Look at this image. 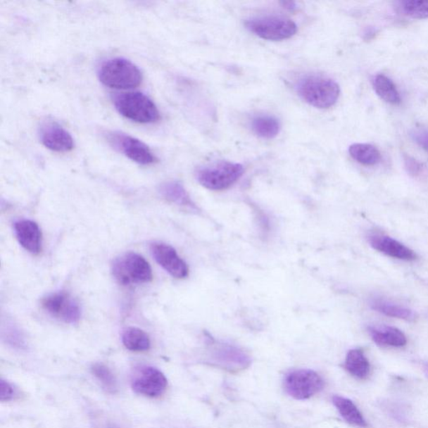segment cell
Wrapping results in <instances>:
<instances>
[{
    "label": "cell",
    "instance_id": "6da1fadb",
    "mask_svg": "<svg viewBox=\"0 0 428 428\" xmlns=\"http://www.w3.org/2000/svg\"><path fill=\"white\" fill-rule=\"evenodd\" d=\"M297 92L303 100L312 106L327 109L336 103L340 96L339 84L322 75H308L298 80Z\"/></svg>",
    "mask_w": 428,
    "mask_h": 428
},
{
    "label": "cell",
    "instance_id": "7a4b0ae2",
    "mask_svg": "<svg viewBox=\"0 0 428 428\" xmlns=\"http://www.w3.org/2000/svg\"><path fill=\"white\" fill-rule=\"evenodd\" d=\"M118 113L129 120L141 124L153 123L160 119L157 106L141 92H127L115 96Z\"/></svg>",
    "mask_w": 428,
    "mask_h": 428
},
{
    "label": "cell",
    "instance_id": "3957f363",
    "mask_svg": "<svg viewBox=\"0 0 428 428\" xmlns=\"http://www.w3.org/2000/svg\"><path fill=\"white\" fill-rule=\"evenodd\" d=\"M100 80L105 86L118 90L139 87L142 82L141 70L132 61L123 58L106 61L99 73Z\"/></svg>",
    "mask_w": 428,
    "mask_h": 428
},
{
    "label": "cell",
    "instance_id": "277c9868",
    "mask_svg": "<svg viewBox=\"0 0 428 428\" xmlns=\"http://www.w3.org/2000/svg\"><path fill=\"white\" fill-rule=\"evenodd\" d=\"M244 172L239 163L220 162L199 169L197 180L205 189L222 191L234 185Z\"/></svg>",
    "mask_w": 428,
    "mask_h": 428
},
{
    "label": "cell",
    "instance_id": "5b68a950",
    "mask_svg": "<svg viewBox=\"0 0 428 428\" xmlns=\"http://www.w3.org/2000/svg\"><path fill=\"white\" fill-rule=\"evenodd\" d=\"M113 273L120 284L149 283L153 280L149 263L136 253H127L117 258L113 265Z\"/></svg>",
    "mask_w": 428,
    "mask_h": 428
},
{
    "label": "cell",
    "instance_id": "8992f818",
    "mask_svg": "<svg viewBox=\"0 0 428 428\" xmlns=\"http://www.w3.org/2000/svg\"><path fill=\"white\" fill-rule=\"evenodd\" d=\"M245 26L257 37L274 42L291 38L297 32L294 21L279 16L253 18L245 22Z\"/></svg>",
    "mask_w": 428,
    "mask_h": 428
},
{
    "label": "cell",
    "instance_id": "52a82bcc",
    "mask_svg": "<svg viewBox=\"0 0 428 428\" xmlns=\"http://www.w3.org/2000/svg\"><path fill=\"white\" fill-rule=\"evenodd\" d=\"M287 394L297 400L309 399L323 389L324 382L311 370L301 369L287 374L284 381Z\"/></svg>",
    "mask_w": 428,
    "mask_h": 428
},
{
    "label": "cell",
    "instance_id": "ba28073f",
    "mask_svg": "<svg viewBox=\"0 0 428 428\" xmlns=\"http://www.w3.org/2000/svg\"><path fill=\"white\" fill-rule=\"evenodd\" d=\"M108 141L114 149L123 153L129 159L141 165H151L157 162L153 151L144 142L122 132H113L108 135Z\"/></svg>",
    "mask_w": 428,
    "mask_h": 428
},
{
    "label": "cell",
    "instance_id": "9c48e42d",
    "mask_svg": "<svg viewBox=\"0 0 428 428\" xmlns=\"http://www.w3.org/2000/svg\"><path fill=\"white\" fill-rule=\"evenodd\" d=\"M42 306L48 314L65 323L75 324L80 319L78 303L65 292L49 294L43 298Z\"/></svg>",
    "mask_w": 428,
    "mask_h": 428
},
{
    "label": "cell",
    "instance_id": "30bf717a",
    "mask_svg": "<svg viewBox=\"0 0 428 428\" xmlns=\"http://www.w3.org/2000/svg\"><path fill=\"white\" fill-rule=\"evenodd\" d=\"M151 249L156 261L172 277L185 279L189 275V267L170 245L153 244Z\"/></svg>",
    "mask_w": 428,
    "mask_h": 428
},
{
    "label": "cell",
    "instance_id": "8fae6325",
    "mask_svg": "<svg viewBox=\"0 0 428 428\" xmlns=\"http://www.w3.org/2000/svg\"><path fill=\"white\" fill-rule=\"evenodd\" d=\"M168 386V380L163 372L154 367H147L141 370L132 382V389L138 394L156 398L163 394Z\"/></svg>",
    "mask_w": 428,
    "mask_h": 428
},
{
    "label": "cell",
    "instance_id": "7c38bea8",
    "mask_svg": "<svg viewBox=\"0 0 428 428\" xmlns=\"http://www.w3.org/2000/svg\"><path fill=\"white\" fill-rule=\"evenodd\" d=\"M39 137L46 149L56 153H69L75 146L73 136L56 122L44 124L40 129Z\"/></svg>",
    "mask_w": 428,
    "mask_h": 428
},
{
    "label": "cell",
    "instance_id": "4fadbf2b",
    "mask_svg": "<svg viewBox=\"0 0 428 428\" xmlns=\"http://www.w3.org/2000/svg\"><path fill=\"white\" fill-rule=\"evenodd\" d=\"M369 243L377 251L391 258L405 261H413L417 258L416 253L411 248L388 236H370Z\"/></svg>",
    "mask_w": 428,
    "mask_h": 428
},
{
    "label": "cell",
    "instance_id": "5bb4252c",
    "mask_svg": "<svg viewBox=\"0 0 428 428\" xmlns=\"http://www.w3.org/2000/svg\"><path fill=\"white\" fill-rule=\"evenodd\" d=\"M15 233L18 241L25 251L37 254L42 251V234L37 222L20 220L15 224Z\"/></svg>",
    "mask_w": 428,
    "mask_h": 428
},
{
    "label": "cell",
    "instance_id": "9a60e30c",
    "mask_svg": "<svg viewBox=\"0 0 428 428\" xmlns=\"http://www.w3.org/2000/svg\"><path fill=\"white\" fill-rule=\"evenodd\" d=\"M370 336L378 346L403 347L407 344V337L400 329L391 327H369Z\"/></svg>",
    "mask_w": 428,
    "mask_h": 428
},
{
    "label": "cell",
    "instance_id": "2e32d148",
    "mask_svg": "<svg viewBox=\"0 0 428 428\" xmlns=\"http://www.w3.org/2000/svg\"><path fill=\"white\" fill-rule=\"evenodd\" d=\"M160 194L169 202L180 205V206L197 209L184 187L180 182L172 181L165 182L160 187Z\"/></svg>",
    "mask_w": 428,
    "mask_h": 428
},
{
    "label": "cell",
    "instance_id": "e0dca14e",
    "mask_svg": "<svg viewBox=\"0 0 428 428\" xmlns=\"http://www.w3.org/2000/svg\"><path fill=\"white\" fill-rule=\"evenodd\" d=\"M346 371L356 378L367 379L371 373V365L364 352L353 349L348 352L345 361Z\"/></svg>",
    "mask_w": 428,
    "mask_h": 428
},
{
    "label": "cell",
    "instance_id": "ac0fdd59",
    "mask_svg": "<svg viewBox=\"0 0 428 428\" xmlns=\"http://www.w3.org/2000/svg\"><path fill=\"white\" fill-rule=\"evenodd\" d=\"M333 403L336 405L341 417L349 424L360 427H367V421H365L363 413L360 412L353 401L340 396H333Z\"/></svg>",
    "mask_w": 428,
    "mask_h": 428
},
{
    "label": "cell",
    "instance_id": "d6986e66",
    "mask_svg": "<svg viewBox=\"0 0 428 428\" xmlns=\"http://www.w3.org/2000/svg\"><path fill=\"white\" fill-rule=\"evenodd\" d=\"M372 309L390 317L413 321L417 318V315L412 310L404 306L394 304L382 298H373L370 302Z\"/></svg>",
    "mask_w": 428,
    "mask_h": 428
},
{
    "label": "cell",
    "instance_id": "ffe728a7",
    "mask_svg": "<svg viewBox=\"0 0 428 428\" xmlns=\"http://www.w3.org/2000/svg\"><path fill=\"white\" fill-rule=\"evenodd\" d=\"M373 87L377 96L387 103L399 105L401 96L398 88L390 78L385 75L379 74L373 79Z\"/></svg>",
    "mask_w": 428,
    "mask_h": 428
},
{
    "label": "cell",
    "instance_id": "44dd1931",
    "mask_svg": "<svg viewBox=\"0 0 428 428\" xmlns=\"http://www.w3.org/2000/svg\"><path fill=\"white\" fill-rule=\"evenodd\" d=\"M252 130L258 137L265 139H273L280 130L278 119L269 115H258L251 122Z\"/></svg>",
    "mask_w": 428,
    "mask_h": 428
},
{
    "label": "cell",
    "instance_id": "7402d4cb",
    "mask_svg": "<svg viewBox=\"0 0 428 428\" xmlns=\"http://www.w3.org/2000/svg\"><path fill=\"white\" fill-rule=\"evenodd\" d=\"M122 342L132 351H146L150 349L151 341L145 332L136 327H129L122 334Z\"/></svg>",
    "mask_w": 428,
    "mask_h": 428
},
{
    "label": "cell",
    "instance_id": "603a6c76",
    "mask_svg": "<svg viewBox=\"0 0 428 428\" xmlns=\"http://www.w3.org/2000/svg\"><path fill=\"white\" fill-rule=\"evenodd\" d=\"M349 153L356 162L365 166H373L381 160V153L371 144H355L349 147Z\"/></svg>",
    "mask_w": 428,
    "mask_h": 428
},
{
    "label": "cell",
    "instance_id": "cb8c5ba5",
    "mask_svg": "<svg viewBox=\"0 0 428 428\" xmlns=\"http://www.w3.org/2000/svg\"><path fill=\"white\" fill-rule=\"evenodd\" d=\"M399 11L413 19H427L428 0H405L398 3Z\"/></svg>",
    "mask_w": 428,
    "mask_h": 428
},
{
    "label": "cell",
    "instance_id": "d4e9b609",
    "mask_svg": "<svg viewBox=\"0 0 428 428\" xmlns=\"http://www.w3.org/2000/svg\"><path fill=\"white\" fill-rule=\"evenodd\" d=\"M92 372L107 391L110 392L117 391V381H115L113 373L106 365L102 364L94 365Z\"/></svg>",
    "mask_w": 428,
    "mask_h": 428
},
{
    "label": "cell",
    "instance_id": "484cf974",
    "mask_svg": "<svg viewBox=\"0 0 428 428\" xmlns=\"http://www.w3.org/2000/svg\"><path fill=\"white\" fill-rule=\"evenodd\" d=\"M413 140L428 151V130L424 128L416 129L413 133Z\"/></svg>",
    "mask_w": 428,
    "mask_h": 428
},
{
    "label": "cell",
    "instance_id": "4316f807",
    "mask_svg": "<svg viewBox=\"0 0 428 428\" xmlns=\"http://www.w3.org/2000/svg\"><path fill=\"white\" fill-rule=\"evenodd\" d=\"M15 391L10 383L1 379L0 381V400L1 401H11L13 398Z\"/></svg>",
    "mask_w": 428,
    "mask_h": 428
},
{
    "label": "cell",
    "instance_id": "83f0119b",
    "mask_svg": "<svg viewBox=\"0 0 428 428\" xmlns=\"http://www.w3.org/2000/svg\"><path fill=\"white\" fill-rule=\"evenodd\" d=\"M281 4H282V6H284V8H288L289 11H294V10H296V8H297L296 2L284 1Z\"/></svg>",
    "mask_w": 428,
    "mask_h": 428
}]
</instances>
